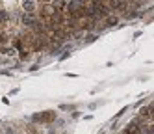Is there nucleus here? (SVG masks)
Instances as JSON below:
<instances>
[{"instance_id":"nucleus-1","label":"nucleus","mask_w":154,"mask_h":134,"mask_svg":"<svg viewBox=\"0 0 154 134\" xmlns=\"http://www.w3.org/2000/svg\"><path fill=\"white\" fill-rule=\"evenodd\" d=\"M20 8H23L24 13H34L37 4H35V0H23V4H20Z\"/></svg>"},{"instance_id":"nucleus-2","label":"nucleus","mask_w":154,"mask_h":134,"mask_svg":"<svg viewBox=\"0 0 154 134\" xmlns=\"http://www.w3.org/2000/svg\"><path fill=\"white\" fill-rule=\"evenodd\" d=\"M54 117H56V114H54V112H45V114H37V116H34L35 121H43V123L54 121Z\"/></svg>"},{"instance_id":"nucleus-3","label":"nucleus","mask_w":154,"mask_h":134,"mask_svg":"<svg viewBox=\"0 0 154 134\" xmlns=\"http://www.w3.org/2000/svg\"><path fill=\"white\" fill-rule=\"evenodd\" d=\"M117 21H119L117 17H112V15H109V17L106 19V26H115V24H117Z\"/></svg>"},{"instance_id":"nucleus-4","label":"nucleus","mask_w":154,"mask_h":134,"mask_svg":"<svg viewBox=\"0 0 154 134\" xmlns=\"http://www.w3.org/2000/svg\"><path fill=\"white\" fill-rule=\"evenodd\" d=\"M8 19H9V15H8V11H4V9H0V22H8Z\"/></svg>"},{"instance_id":"nucleus-5","label":"nucleus","mask_w":154,"mask_h":134,"mask_svg":"<svg viewBox=\"0 0 154 134\" xmlns=\"http://www.w3.org/2000/svg\"><path fill=\"white\" fill-rule=\"evenodd\" d=\"M6 43H8V34H6V32H0V45L4 47Z\"/></svg>"},{"instance_id":"nucleus-6","label":"nucleus","mask_w":154,"mask_h":134,"mask_svg":"<svg viewBox=\"0 0 154 134\" xmlns=\"http://www.w3.org/2000/svg\"><path fill=\"white\" fill-rule=\"evenodd\" d=\"M150 117H154V104L150 106Z\"/></svg>"},{"instance_id":"nucleus-7","label":"nucleus","mask_w":154,"mask_h":134,"mask_svg":"<svg viewBox=\"0 0 154 134\" xmlns=\"http://www.w3.org/2000/svg\"><path fill=\"white\" fill-rule=\"evenodd\" d=\"M39 2H45L47 4V2H52V0H39Z\"/></svg>"}]
</instances>
